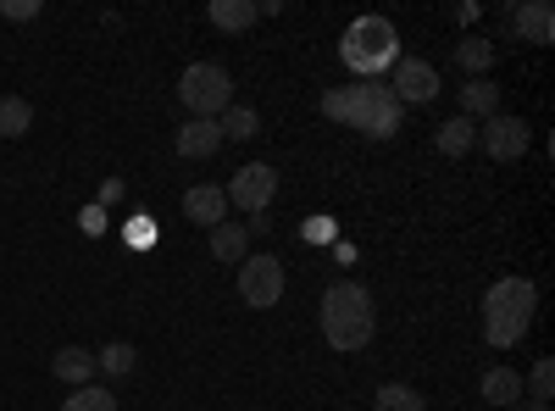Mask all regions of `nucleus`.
Instances as JSON below:
<instances>
[{
	"label": "nucleus",
	"mask_w": 555,
	"mask_h": 411,
	"mask_svg": "<svg viewBox=\"0 0 555 411\" xmlns=\"http://www.w3.org/2000/svg\"><path fill=\"white\" fill-rule=\"evenodd\" d=\"M322 117L350 123L366 140H395L400 123H405V106L389 95V84H345V89L322 95Z\"/></svg>",
	"instance_id": "f257e3e1"
},
{
	"label": "nucleus",
	"mask_w": 555,
	"mask_h": 411,
	"mask_svg": "<svg viewBox=\"0 0 555 411\" xmlns=\"http://www.w3.org/2000/svg\"><path fill=\"white\" fill-rule=\"evenodd\" d=\"M317 317H322V339H328L334 350L350 356V350H366V345H373L378 311H373V295H366L361 284H350V279L328 284V290H322Z\"/></svg>",
	"instance_id": "f03ea898"
},
{
	"label": "nucleus",
	"mask_w": 555,
	"mask_h": 411,
	"mask_svg": "<svg viewBox=\"0 0 555 411\" xmlns=\"http://www.w3.org/2000/svg\"><path fill=\"white\" fill-rule=\"evenodd\" d=\"M533 311H539L533 279H494L489 295H483V339L494 350L522 345V334L533 329Z\"/></svg>",
	"instance_id": "7ed1b4c3"
},
{
	"label": "nucleus",
	"mask_w": 555,
	"mask_h": 411,
	"mask_svg": "<svg viewBox=\"0 0 555 411\" xmlns=\"http://www.w3.org/2000/svg\"><path fill=\"white\" fill-rule=\"evenodd\" d=\"M339 62H345L361 84H378V73H389V67L400 62V34H395V23L378 17V12L356 17V23L345 28V39H339Z\"/></svg>",
	"instance_id": "20e7f679"
},
{
	"label": "nucleus",
	"mask_w": 555,
	"mask_h": 411,
	"mask_svg": "<svg viewBox=\"0 0 555 411\" xmlns=\"http://www.w3.org/2000/svg\"><path fill=\"white\" fill-rule=\"evenodd\" d=\"M178 101H183L190 117H222L228 106H234V78H228V67H217V62H195L178 78Z\"/></svg>",
	"instance_id": "39448f33"
},
{
	"label": "nucleus",
	"mask_w": 555,
	"mask_h": 411,
	"mask_svg": "<svg viewBox=\"0 0 555 411\" xmlns=\"http://www.w3.org/2000/svg\"><path fill=\"white\" fill-rule=\"evenodd\" d=\"M240 300L256 306V311H267V306L284 300V261L267 256V251L245 256V261H240Z\"/></svg>",
	"instance_id": "423d86ee"
},
{
	"label": "nucleus",
	"mask_w": 555,
	"mask_h": 411,
	"mask_svg": "<svg viewBox=\"0 0 555 411\" xmlns=\"http://www.w3.org/2000/svg\"><path fill=\"white\" fill-rule=\"evenodd\" d=\"M439 89H444V84H439V67L423 62V56H400L395 73H389V95H395L400 106H428Z\"/></svg>",
	"instance_id": "0eeeda50"
},
{
	"label": "nucleus",
	"mask_w": 555,
	"mask_h": 411,
	"mask_svg": "<svg viewBox=\"0 0 555 411\" xmlns=\"http://www.w3.org/2000/svg\"><path fill=\"white\" fill-rule=\"evenodd\" d=\"M222 195H228V206H240V211L261 217V211L272 206V195H278V167H267V162L240 167V172H234V184H228Z\"/></svg>",
	"instance_id": "6e6552de"
},
{
	"label": "nucleus",
	"mask_w": 555,
	"mask_h": 411,
	"mask_svg": "<svg viewBox=\"0 0 555 411\" xmlns=\"http://www.w3.org/2000/svg\"><path fill=\"white\" fill-rule=\"evenodd\" d=\"M528 140H533V128H528L522 117H512V112H500V117L478 123V145H483L494 162H517V156H528Z\"/></svg>",
	"instance_id": "1a4fd4ad"
},
{
	"label": "nucleus",
	"mask_w": 555,
	"mask_h": 411,
	"mask_svg": "<svg viewBox=\"0 0 555 411\" xmlns=\"http://www.w3.org/2000/svg\"><path fill=\"white\" fill-rule=\"evenodd\" d=\"M228 140H222V128H217V117H190L178 133H172V151L183 156V162H206V156H217Z\"/></svg>",
	"instance_id": "9d476101"
},
{
	"label": "nucleus",
	"mask_w": 555,
	"mask_h": 411,
	"mask_svg": "<svg viewBox=\"0 0 555 411\" xmlns=\"http://www.w3.org/2000/svg\"><path fill=\"white\" fill-rule=\"evenodd\" d=\"M51 373L67 384V389H83V384H95V350H83V345H62L56 356H51Z\"/></svg>",
	"instance_id": "9b49d317"
},
{
	"label": "nucleus",
	"mask_w": 555,
	"mask_h": 411,
	"mask_svg": "<svg viewBox=\"0 0 555 411\" xmlns=\"http://www.w3.org/2000/svg\"><path fill=\"white\" fill-rule=\"evenodd\" d=\"M512 28H517L528 44H550V39H555V12H550V0H522V7L512 12Z\"/></svg>",
	"instance_id": "f8f14e48"
},
{
	"label": "nucleus",
	"mask_w": 555,
	"mask_h": 411,
	"mask_svg": "<svg viewBox=\"0 0 555 411\" xmlns=\"http://www.w3.org/2000/svg\"><path fill=\"white\" fill-rule=\"evenodd\" d=\"M183 217L201 222V228H217V222L228 217V195H222L217 184H195L190 195H183Z\"/></svg>",
	"instance_id": "ddd939ff"
},
{
	"label": "nucleus",
	"mask_w": 555,
	"mask_h": 411,
	"mask_svg": "<svg viewBox=\"0 0 555 411\" xmlns=\"http://www.w3.org/2000/svg\"><path fill=\"white\" fill-rule=\"evenodd\" d=\"M461 117H473V123L500 117V84H489V78H467V84H461Z\"/></svg>",
	"instance_id": "4468645a"
},
{
	"label": "nucleus",
	"mask_w": 555,
	"mask_h": 411,
	"mask_svg": "<svg viewBox=\"0 0 555 411\" xmlns=\"http://www.w3.org/2000/svg\"><path fill=\"white\" fill-rule=\"evenodd\" d=\"M473 145H478V123L473 117H450V123L434 128V151L439 156H467Z\"/></svg>",
	"instance_id": "2eb2a0df"
},
{
	"label": "nucleus",
	"mask_w": 555,
	"mask_h": 411,
	"mask_svg": "<svg viewBox=\"0 0 555 411\" xmlns=\"http://www.w3.org/2000/svg\"><path fill=\"white\" fill-rule=\"evenodd\" d=\"M206 17H211V28H222V34H245V28L261 17V7H256V0H211Z\"/></svg>",
	"instance_id": "dca6fc26"
},
{
	"label": "nucleus",
	"mask_w": 555,
	"mask_h": 411,
	"mask_svg": "<svg viewBox=\"0 0 555 411\" xmlns=\"http://www.w3.org/2000/svg\"><path fill=\"white\" fill-rule=\"evenodd\" d=\"M211 256L240 267V261L250 256V228H245V222H217V228H211Z\"/></svg>",
	"instance_id": "f3484780"
},
{
	"label": "nucleus",
	"mask_w": 555,
	"mask_h": 411,
	"mask_svg": "<svg viewBox=\"0 0 555 411\" xmlns=\"http://www.w3.org/2000/svg\"><path fill=\"white\" fill-rule=\"evenodd\" d=\"M483 400H489V406H522V373L489 368V373H483Z\"/></svg>",
	"instance_id": "a211bd4d"
},
{
	"label": "nucleus",
	"mask_w": 555,
	"mask_h": 411,
	"mask_svg": "<svg viewBox=\"0 0 555 411\" xmlns=\"http://www.w3.org/2000/svg\"><path fill=\"white\" fill-rule=\"evenodd\" d=\"M217 128H222V140H234V145H245V140H256L261 133V117H256V106H228L222 117H217Z\"/></svg>",
	"instance_id": "6ab92c4d"
},
{
	"label": "nucleus",
	"mask_w": 555,
	"mask_h": 411,
	"mask_svg": "<svg viewBox=\"0 0 555 411\" xmlns=\"http://www.w3.org/2000/svg\"><path fill=\"white\" fill-rule=\"evenodd\" d=\"M34 128V106L23 95H0V140H23Z\"/></svg>",
	"instance_id": "aec40b11"
},
{
	"label": "nucleus",
	"mask_w": 555,
	"mask_h": 411,
	"mask_svg": "<svg viewBox=\"0 0 555 411\" xmlns=\"http://www.w3.org/2000/svg\"><path fill=\"white\" fill-rule=\"evenodd\" d=\"M455 67L467 73V78H483V73L494 67V44H489V39H461V44H455Z\"/></svg>",
	"instance_id": "412c9836"
},
{
	"label": "nucleus",
	"mask_w": 555,
	"mask_h": 411,
	"mask_svg": "<svg viewBox=\"0 0 555 411\" xmlns=\"http://www.w3.org/2000/svg\"><path fill=\"white\" fill-rule=\"evenodd\" d=\"M522 400H528V406H550V400H555V361H550V356L533 361V373H528V384H522Z\"/></svg>",
	"instance_id": "4be33fe9"
},
{
	"label": "nucleus",
	"mask_w": 555,
	"mask_h": 411,
	"mask_svg": "<svg viewBox=\"0 0 555 411\" xmlns=\"http://www.w3.org/2000/svg\"><path fill=\"white\" fill-rule=\"evenodd\" d=\"M373 411H428V400L416 395L411 384H384V389L373 395Z\"/></svg>",
	"instance_id": "5701e85b"
},
{
	"label": "nucleus",
	"mask_w": 555,
	"mask_h": 411,
	"mask_svg": "<svg viewBox=\"0 0 555 411\" xmlns=\"http://www.w3.org/2000/svg\"><path fill=\"white\" fill-rule=\"evenodd\" d=\"M62 411H117V395L106 384H83V389H73L62 400Z\"/></svg>",
	"instance_id": "b1692460"
},
{
	"label": "nucleus",
	"mask_w": 555,
	"mask_h": 411,
	"mask_svg": "<svg viewBox=\"0 0 555 411\" xmlns=\"http://www.w3.org/2000/svg\"><path fill=\"white\" fill-rule=\"evenodd\" d=\"M95 368H101L106 378H128V373H133V345H106V350H95Z\"/></svg>",
	"instance_id": "393cba45"
},
{
	"label": "nucleus",
	"mask_w": 555,
	"mask_h": 411,
	"mask_svg": "<svg viewBox=\"0 0 555 411\" xmlns=\"http://www.w3.org/2000/svg\"><path fill=\"white\" fill-rule=\"evenodd\" d=\"M0 12H7V17H39V0H7V7H0Z\"/></svg>",
	"instance_id": "a878e982"
},
{
	"label": "nucleus",
	"mask_w": 555,
	"mask_h": 411,
	"mask_svg": "<svg viewBox=\"0 0 555 411\" xmlns=\"http://www.w3.org/2000/svg\"><path fill=\"white\" fill-rule=\"evenodd\" d=\"M328 234H334V217H311V222H306V240H317V245H322Z\"/></svg>",
	"instance_id": "bb28decb"
},
{
	"label": "nucleus",
	"mask_w": 555,
	"mask_h": 411,
	"mask_svg": "<svg viewBox=\"0 0 555 411\" xmlns=\"http://www.w3.org/2000/svg\"><path fill=\"white\" fill-rule=\"evenodd\" d=\"M517 411H550V406H517Z\"/></svg>",
	"instance_id": "cd10ccee"
}]
</instances>
